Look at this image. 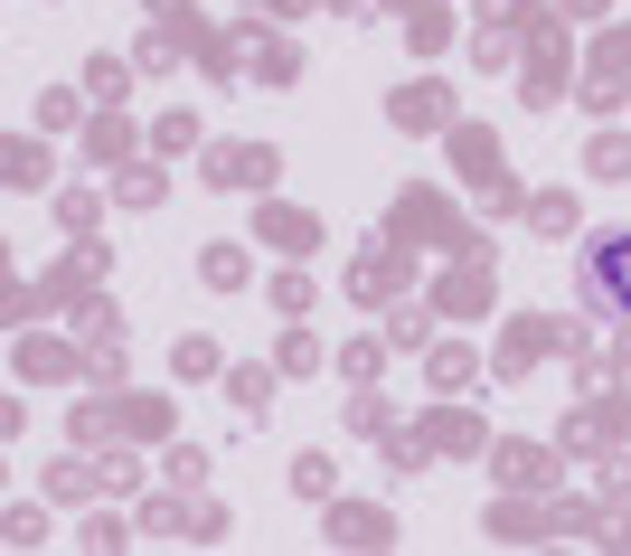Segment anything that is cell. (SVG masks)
Instances as JSON below:
<instances>
[{"label":"cell","mask_w":631,"mask_h":556,"mask_svg":"<svg viewBox=\"0 0 631 556\" xmlns=\"http://www.w3.org/2000/svg\"><path fill=\"white\" fill-rule=\"evenodd\" d=\"M594 293L631 302V246H604V256H594Z\"/></svg>","instance_id":"1"},{"label":"cell","mask_w":631,"mask_h":556,"mask_svg":"<svg viewBox=\"0 0 631 556\" xmlns=\"http://www.w3.org/2000/svg\"><path fill=\"white\" fill-rule=\"evenodd\" d=\"M217 180H274V151L236 141V151H217Z\"/></svg>","instance_id":"2"}]
</instances>
